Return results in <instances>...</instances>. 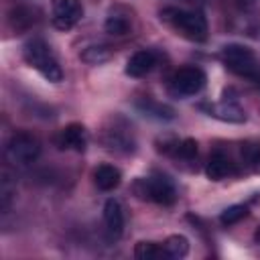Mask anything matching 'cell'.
Masks as SVG:
<instances>
[{"mask_svg":"<svg viewBox=\"0 0 260 260\" xmlns=\"http://www.w3.org/2000/svg\"><path fill=\"white\" fill-rule=\"evenodd\" d=\"M51 6H53V24L61 30L73 28L83 16V6L79 0H51Z\"/></svg>","mask_w":260,"mask_h":260,"instance_id":"7","label":"cell"},{"mask_svg":"<svg viewBox=\"0 0 260 260\" xmlns=\"http://www.w3.org/2000/svg\"><path fill=\"white\" fill-rule=\"evenodd\" d=\"M160 18L189 41L201 43L207 39V22L197 12H187V10L169 6V8L160 10Z\"/></svg>","mask_w":260,"mask_h":260,"instance_id":"2","label":"cell"},{"mask_svg":"<svg viewBox=\"0 0 260 260\" xmlns=\"http://www.w3.org/2000/svg\"><path fill=\"white\" fill-rule=\"evenodd\" d=\"M205 73L199 67H181L173 73L171 81H169V89L173 95L177 98H187V95H195L205 87Z\"/></svg>","mask_w":260,"mask_h":260,"instance_id":"5","label":"cell"},{"mask_svg":"<svg viewBox=\"0 0 260 260\" xmlns=\"http://www.w3.org/2000/svg\"><path fill=\"white\" fill-rule=\"evenodd\" d=\"M104 223L110 232V236L118 238L124 232V211L122 205L116 199H108L104 205Z\"/></svg>","mask_w":260,"mask_h":260,"instance_id":"10","label":"cell"},{"mask_svg":"<svg viewBox=\"0 0 260 260\" xmlns=\"http://www.w3.org/2000/svg\"><path fill=\"white\" fill-rule=\"evenodd\" d=\"M138 185L142 187V191H140L142 197H146V199H150V201H154L158 205H171L177 199L175 185L165 175H152L148 179L138 181Z\"/></svg>","mask_w":260,"mask_h":260,"instance_id":"6","label":"cell"},{"mask_svg":"<svg viewBox=\"0 0 260 260\" xmlns=\"http://www.w3.org/2000/svg\"><path fill=\"white\" fill-rule=\"evenodd\" d=\"M154 65H156V55L152 51H148V49L136 51L128 59V63H126V75H130V77H142L148 71H152Z\"/></svg>","mask_w":260,"mask_h":260,"instance_id":"9","label":"cell"},{"mask_svg":"<svg viewBox=\"0 0 260 260\" xmlns=\"http://www.w3.org/2000/svg\"><path fill=\"white\" fill-rule=\"evenodd\" d=\"M162 250L169 258H185L189 254V240L185 236H179V234L169 236L162 244Z\"/></svg>","mask_w":260,"mask_h":260,"instance_id":"14","label":"cell"},{"mask_svg":"<svg viewBox=\"0 0 260 260\" xmlns=\"http://www.w3.org/2000/svg\"><path fill=\"white\" fill-rule=\"evenodd\" d=\"M236 169H234V162L221 154V152H215L211 154V158L207 160L205 165V175L211 179V181H221V179H228L230 175H234Z\"/></svg>","mask_w":260,"mask_h":260,"instance_id":"11","label":"cell"},{"mask_svg":"<svg viewBox=\"0 0 260 260\" xmlns=\"http://www.w3.org/2000/svg\"><path fill=\"white\" fill-rule=\"evenodd\" d=\"M10 22H12V26H14L16 30H26V28H30V26L37 22V18H35V12H32L30 8L20 6V8H16V10L12 12Z\"/></svg>","mask_w":260,"mask_h":260,"instance_id":"16","label":"cell"},{"mask_svg":"<svg viewBox=\"0 0 260 260\" xmlns=\"http://www.w3.org/2000/svg\"><path fill=\"white\" fill-rule=\"evenodd\" d=\"M175 152L183 160H193L197 156V142L193 138H183L181 142L175 144Z\"/></svg>","mask_w":260,"mask_h":260,"instance_id":"20","label":"cell"},{"mask_svg":"<svg viewBox=\"0 0 260 260\" xmlns=\"http://www.w3.org/2000/svg\"><path fill=\"white\" fill-rule=\"evenodd\" d=\"M240 154H242V160H244L248 167L260 169V142H256V140L244 142Z\"/></svg>","mask_w":260,"mask_h":260,"instance_id":"17","label":"cell"},{"mask_svg":"<svg viewBox=\"0 0 260 260\" xmlns=\"http://www.w3.org/2000/svg\"><path fill=\"white\" fill-rule=\"evenodd\" d=\"M41 154V142L28 132H16L6 144V156L14 165H30Z\"/></svg>","mask_w":260,"mask_h":260,"instance_id":"4","label":"cell"},{"mask_svg":"<svg viewBox=\"0 0 260 260\" xmlns=\"http://www.w3.org/2000/svg\"><path fill=\"white\" fill-rule=\"evenodd\" d=\"M246 215H248V207L242 205V203H238V205H230L228 209H223L221 215H219V221H221L223 225H234V223H238L240 219H244Z\"/></svg>","mask_w":260,"mask_h":260,"instance_id":"18","label":"cell"},{"mask_svg":"<svg viewBox=\"0 0 260 260\" xmlns=\"http://www.w3.org/2000/svg\"><path fill=\"white\" fill-rule=\"evenodd\" d=\"M57 144H59V148H69V150H77V152L85 150V146H87V130H85V126L79 124V122L67 124L59 132Z\"/></svg>","mask_w":260,"mask_h":260,"instance_id":"8","label":"cell"},{"mask_svg":"<svg viewBox=\"0 0 260 260\" xmlns=\"http://www.w3.org/2000/svg\"><path fill=\"white\" fill-rule=\"evenodd\" d=\"M22 57L24 61L37 69L47 81H53V83H59L63 79V69L59 65V61L55 59L51 47L43 41V39H30L24 47H22Z\"/></svg>","mask_w":260,"mask_h":260,"instance_id":"1","label":"cell"},{"mask_svg":"<svg viewBox=\"0 0 260 260\" xmlns=\"http://www.w3.org/2000/svg\"><path fill=\"white\" fill-rule=\"evenodd\" d=\"M122 181V173L120 169H116L114 165H100L93 171V183L98 185V189L102 191H112L120 185Z\"/></svg>","mask_w":260,"mask_h":260,"instance_id":"12","label":"cell"},{"mask_svg":"<svg viewBox=\"0 0 260 260\" xmlns=\"http://www.w3.org/2000/svg\"><path fill=\"white\" fill-rule=\"evenodd\" d=\"M221 61L232 73L252 81H260V63L250 47L238 43L225 45L221 49Z\"/></svg>","mask_w":260,"mask_h":260,"instance_id":"3","label":"cell"},{"mask_svg":"<svg viewBox=\"0 0 260 260\" xmlns=\"http://www.w3.org/2000/svg\"><path fill=\"white\" fill-rule=\"evenodd\" d=\"M134 256H136L138 260H156V258H162V256H167V254H165V250H162L158 244H154V242H138V244L134 246Z\"/></svg>","mask_w":260,"mask_h":260,"instance_id":"15","label":"cell"},{"mask_svg":"<svg viewBox=\"0 0 260 260\" xmlns=\"http://www.w3.org/2000/svg\"><path fill=\"white\" fill-rule=\"evenodd\" d=\"M81 59L89 65H98V63H104L110 59V51H108V47H102V45L100 47H87L81 53Z\"/></svg>","mask_w":260,"mask_h":260,"instance_id":"19","label":"cell"},{"mask_svg":"<svg viewBox=\"0 0 260 260\" xmlns=\"http://www.w3.org/2000/svg\"><path fill=\"white\" fill-rule=\"evenodd\" d=\"M207 112L209 116L213 118H219L223 122H244L246 120V114L242 108H238L236 104H230V102H217V104H209L207 106Z\"/></svg>","mask_w":260,"mask_h":260,"instance_id":"13","label":"cell"},{"mask_svg":"<svg viewBox=\"0 0 260 260\" xmlns=\"http://www.w3.org/2000/svg\"><path fill=\"white\" fill-rule=\"evenodd\" d=\"M128 28H130V22H128L124 16L112 14V16H108V20H106V32H110V35H126Z\"/></svg>","mask_w":260,"mask_h":260,"instance_id":"21","label":"cell"}]
</instances>
